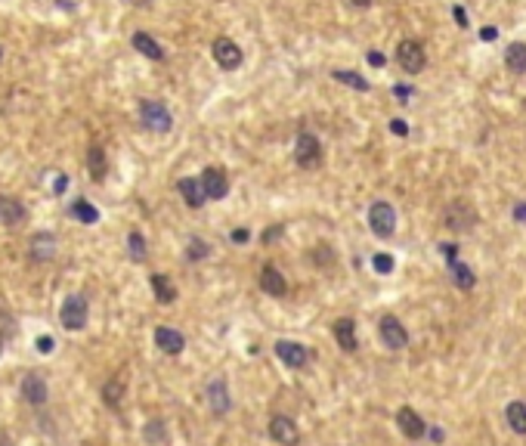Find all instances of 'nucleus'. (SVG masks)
Here are the masks:
<instances>
[{
    "instance_id": "obj_1",
    "label": "nucleus",
    "mask_w": 526,
    "mask_h": 446,
    "mask_svg": "<svg viewBox=\"0 0 526 446\" xmlns=\"http://www.w3.org/2000/svg\"><path fill=\"white\" fill-rule=\"evenodd\" d=\"M140 118H143V124H146L149 131H158V134H168L170 124H174L170 112L164 109V103H158V99H143L140 103Z\"/></svg>"
},
{
    "instance_id": "obj_2",
    "label": "nucleus",
    "mask_w": 526,
    "mask_h": 446,
    "mask_svg": "<svg viewBox=\"0 0 526 446\" xmlns=\"http://www.w3.org/2000/svg\"><path fill=\"white\" fill-rule=\"evenodd\" d=\"M59 319H62V326H66L68 332L84 329V322H87V298H84V294H68V298L62 301Z\"/></svg>"
},
{
    "instance_id": "obj_3",
    "label": "nucleus",
    "mask_w": 526,
    "mask_h": 446,
    "mask_svg": "<svg viewBox=\"0 0 526 446\" xmlns=\"http://www.w3.org/2000/svg\"><path fill=\"white\" fill-rule=\"evenodd\" d=\"M396 62H400L402 71H409V75H418V71L424 69V47L418 44L415 38L400 41V47H396Z\"/></svg>"
},
{
    "instance_id": "obj_4",
    "label": "nucleus",
    "mask_w": 526,
    "mask_h": 446,
    "mask_svg": "<svg viewBox=\"0 0 526 446\" xmlns=\"http://www.w3.org/2000/svg\"><path fill=\"white\" fill-rule=\"evenodd\" d=\"M294 161L300 168H319L322 161V143L316 140L313 134H300L298 143H294Z\"/></svg>"
},
{
    "instance_id": "obj_5",
    "label": "nucleus",
    "mask_w": 526,
    "mask_h": 446,
    "mask_svg": "<svg viewBox=\"0 0 526 446\" xmlns=\"http://www.w3.org/2000/svg\"><path fill=\"white\" fill-rule=\"evenodd\" d=\"M369 226L374 236H381V239H387V236L393 233L396 226V211L387 201H374V205L369 208Z\"/></svg>"
},
{
    "instance_id": "obj_6",
    "label": "nucleus",
    "mask_w": 526,
    "mask_h": 446,
    "mask_svg": "<svg viewBox=\"0 0 526 446\" xmlns=\"http://www.w3.org/2000/svg\"><path fill=\"white\" fill-rule=\"evenodd\" d=\"M211 53H214V59H217V66L226 69V71H233V69L242 66V50H239L235 41H229V38H217V41H214Z\"/></svg>"
},
{
    "instance_id": "obj_7",
    "label": "nucleus",
    "mask_w": 526,
    "mask_h": 446,
    "mask_svg": "<svg viewBox=\"0 0 526 446\" xmlns=\"http://www.w3.org/2000/svg\"><path fill=\"white\" fill-rule=\"evenodd\" d=\"M28 220V208L13 196H0V223L6 229H19Z\"/></svg>"
},
{
    "instance_id": "obj_8",
    "label": "nucleus",
    "mask_w": 526,
    "mask_h": 446,
    "mask_svg": "<svg viewBox=\"0 0 526 446\" xmlns=\"http://www.w3.org/2000/svg\"><path fill=\"white\" fill-rule=\"evenodd\" d=\"M474 223H477V211H474L467 201H455V205H449V211H446V226L449 229L465 233V229H471Z\"/></svg>"
},
{
    "instance_id": "obj_9",
    "label": "nucleus",
    "mask_w": 526,
    "mask_h": 446,
    "mask_svg": "<svg viewBox=\"0 0 526 446\" xmlns=\"http://www.w3.org/2000/svg\"><path fill=\"white\" fill-rule=\"evenodd\" d=\"M270 437L276 443H282V446H294L300 440V431H298V424L288 419V415H272L270 419Z\"/></svg>"
},
{
    "instance_id": "obj_10",
    "label": "nucleus",
    "mask_w": 526,
    "mask_h": 446,
    "mask_svg": "<svg viewBox=\"0 0 526 446\" xmlns=\"http://www.w3.org/2000/svg\"><path fill=\"white\" fill-rule=\"evenodd\" d=\"M381 341H384L390 350L406 347V344H409V332H406V326H402V322L396 319V316H384V319H381Z\"/></svg>"
},
{
    "instance_id": "obj_11",
    "label": "nucleus",
    "mask_w": 526,
    "mask_h": 446,
    "mask_svg": "<svg viewBox=\"0 0 526 446\" xmlns=\"http://www.w3.org/2000/svg\"><path fill=\"white\" fill-rule=\"evenodd\" d=\"M396 424H400V431L409 440H418V437H424V431H428V422H424L412 406H402L400 412H396Z\"/></svg>"
},
{
    "instance_id": "obj_12",
    "label": "nucleus",
    "mask_w": 526,
    "mask_h": 446,
    "mask_svg": "<svg viewBox=\"0 0 526 446\" xmlns=\"http://www.w3.org/2000/svg\"><path fill=\"white\" fill-rule=\"evenodd\" d=\"M201 189H205L207 199H223L229 189V180L220 168H205L201 171Z\"/></svg>"
},
{
    "instance_id": "obj_13",
    "label": "nucleus",
    "mask_w": 526,
    "mask_h": 446,
    "mask_svg": "<svg viewBox=\"0 0 526 446\" xmlns=\"http://www.w3.org/2000/svg\"><path fill=\"white\" fill-rule=\"evenodd\" d=\"M276 357L282 359V363L294 366V369H300V366L309 363V350L298 341H276Z\"/></svg>"
},
{
    "instance_id": "obj_14",
    "label": "nucleus",
    "mask_w": 526,
    "mask_h": 446,
    "mask_svg": "<svg viewBox=\"0 0 526 446\" xmlns=\"http://www.w3.org/2000/svg\"><path fill=\"white\" fill-rule=\"evenodd\" d=\"M155 344L164 350V354H180V350L186 347V338L180 335L177 329L161 326V329H155Z\"/></svg>"
},
{
    "instance_id": "obj_15",
    "label": "nucleus",
    "mask_w": 526,
    "mask_h": 446,
    "mask_svg": "<svg viewBox=\"0 0 526 446\" xmlns=\"http://www.w3.org/2000/svg\"><path fill=\"white\" fill-rule=\"evenodd\" d=\"M261 289L266 294H272V298H285L288 282H285V276L276 267H263V273H261Z\"/></svg>"
},
{
    "instance_id": "obj_16",
    "label": "nucleus",
    "mask_w": 526,
    "mask_h": 446,
    "mask_svg": "<svg viewBox=\"0 0 526 446\" xmlns=\"http://www.w3.org/2000/svg\"><path fill=\"white\" fill-rule=\"evenodd\" d=\"M31 257L34 261H50V257L56 254V236L53 233H38V236H31Z\"/></svg>"
},
{
    "instance_id": "obj_17",
    "label": "nucleus",
    "mask_w": 526,
    "mask_h": 446,
    "mask_svg": "<svg viewBox=\"0 0 526 446\" xmlns=\"http://www.w3.org/2000/svg\"><path fill=\"white\" fill-rule=\"evenodd\" d=\"M22 397L31 403V406H41L47 400V384L41 375H25L22 378Z\"/></svg>"
},
{
    "instance_id": "obj_18",
    "label": "nucleus",
    "mask_w": 526,
    "mask_h": 446,
    "mask_svg": "<svg viewBox=\"0 0 526 446\" xmlns=\"http://www.w3.org/2000/svg\"><path fill=\"white\" fill-rule=\"evenodd\" d=\"M177 189H180V196L186 199V205L189 208H201V201H205V189H201V180H192V177H183L177 183Z\"/></svg>"
},
{
    "instance_id": "obj_19",
    "label": "nucleus",
    "mask_w": 526,
    "mask_h": 446,
    "mask_svg": "<svg viewBox=\"0 0 526 446\" xmlns=\"http://www.w3.org/2000/svg\"><path fill=\"white\" fill-rule=\"evenodd\" d=\"M87 168H90V174L93 180H105V174H109V161H105V149L103 146H93L87 149Z\"/></svg>"
},
{
    "instance_id": "obj_20",
    "label": "nucleus",
    "mask_w": 526,
    "mask_h": 446,
    "mask_svg": "<svg viewBox=\"0 0 526 446\" xmlns=\"http://www.w3.org/2000/svg\"><path fill=\"white\" fill-rule=\"evenodd\" d=\"M335 338L344 350H356L359 341H356V322L353 319H337L335 322Z\"/></svg>"
},
{
    "instance_id": "obj_21",
    "label": "nucleus",
    "mask_w": 526,
    "mask_h": 446,
    "mask_svg": "<svg viewBox=\"0 0 526 446\" xmlns=\"http://www.w3.org/2000/svg\"><path fill=\"white\" fill-rule=\"evenodd\" d=\"M207 403H211V409L217 415L229 412V391L223 381H211V384H207Z\"/></svg>"
},
{
    "instance_id": "obj_22",
    "label": "nucleus",
    "mask_w": 526,
    "mask_h": 446,
    "mask_svg": "<svg viewBox=\"0 0 526 446\" xmlns=\"http://www.w3.org/2000/svg\"><path fill=\"white\" fill-rule=\"evenodd\" d=\"M504 66L511 75H523L526 71V44H511L504 50Z\"/></svg>"
},
{
    "instance_id": "obj_23",
    "label": "nucleus",
    "mask_w": 526,
    "mask_h": 446,
    "mask_svg": "<svg viewBox=\"0 0 526 446\" xmlns=\"http://www.w3.org/2000/svg\"><path fill=\"white\" fill-rule=\"evenodd\" d=\"M152 292H155V298L161 301V304H174L177 301V285L170 282L164 273H155L152 276Z\"/></svg>"
},
{
    "instance_id": "obj_24",
    "label": "nucleus",
    "mask_w": 526,
    "mask_h": 446,
    "mask_svg": "<svg viewBox=\"0 0 526 446\" xmlns=\"http://www.w3.org/2000/svg\"><path fill=\"white\" fill-rule=\"evenodd\" d=\"M133 47L140 50L143 56H149V59H155V62H158V59H164V50L158 47V41H155V38H149L146 31H136V34H133Z\"/></svg>"
},
{
    "instance_id": "obj_25",
    "label": "nucleus",
    "mask_w": 526,
    "mask_h": 446,
    "mask_svg": "<svg viewBox=\"0 0 526 446\" xmlns=\"http://www.w3.org/2000/svg\"><path fill=\"white\" fill-rule=\"evenodd\" d=\"M449 276H452V282L458 285V289H474V282H477V276H474V270L467 267V264H449Z\"/></svg>"
},
{
    "instance_id": "obj_26",
    "label": "nucleus",
    "mask_w": 526,
    "mask_h": 446,
    "mask_svg": "<svg viewBox=\"0 0 526 446\" xmlns=\"http://www.w3.org/2000/svg\"><path fill=\"white\" fill-rule=\"evenodd\" d=\"M335 81H341V84H347V87H353V90H359V93H369L372 90V84L365 81L359 71H347V69H337L335 71Z\"/></svg>"
},
{
    "instance_id": "obj_27",
    "label": "nucleus",
    "mask_w": 526,
    "mask_h": 446,
    "mask_svg": "<svg viewBox=\"0 0 526 446\" xmlns=\"http://www.w3.org/2000/svg\"><path fill=\"white\" fill-rule=\"evenodd\" d=\"M68 214H71V217H75V220L87 223V226H90V223H96V220H99V211L90 205V201H84V199H78L75 205L68 208Z\"/></svg>"
},
{
    "instance_id": "obj_28",
    "label": "nucleus",
    "mask_w": 526,
    "mask_h": 446,
    "mask_svg": "<svg viewBox=\"0 0 526 446\" xmlns=\"http://www.w3.org/2000/svg\"><path fill=\"white\" fill-rule=\"evenodd\" d=\"M508 424H511V431H514V434H526V406H523L520 400L508 406Z\"/></svg>"
},
{
    "instance_id": "obj_29",
    "label": "nucleus",
    "mask_w": 526,
    "mask_h": 446,
    "mask_svg": "<svg viewBox=\"0 0 526 446\" xmlns=\"http://www.w3.org/2000/svg\"><path fill=\"white\" fill-rule=\"evenodd\" d=\"M127 248H131V257H133V261H143V257H146V239H143L136 229H133L131 236H127Z\"/></svg>"
},
{
    "instance_id": "obj_30",
    "label": "nucleus",
    "mask_w": 526,
    "mask_h": 446,
    "mask_svg": "<svg viewBox=\"0 0 526 446\" xmlns=\"http://www.w3.org/2000/svg\"><path fill=\"white\" fill-rule=\"evenodd\" d=\"M103 397L109 406H118L121 397H124V384H121V381H109V384L103 387Z\"/></svg>"
},
{
    "instance_id": "obj_31",
    "label": "nucleus",
    "mask_w": 526,
    "mask_h": 446,
    "mask_svg": "<svg viewBox=\"0 0 526 446\" xmlns=\"http://www.w3.org/2000/svg\"><path fill=\"white\" fill-rule=\"evenodd\" d=\"M186 257H189V261H201V257H207V242L192 239L189 242V251H186Z\"/></svg>"
},
{
    "instance_id": "obj_32",
    "label": "nucleus",
    "mask_w": 526,
    "mask_h": 446,
    "mask_svg": "<svg viewBox=\"0 0 526 446\" xmlns=\"http://www.w3.org/2000/svg\"><path fill=\"white\" fill-rule=\"evenodd\" d=\"M372 267L378 273H393V257L390 254H374L372 257Z\"/></svg>"
},
{
    "instance_id": "obj_33",
    "label": "nucleus",
    "mask_w": 526,
    "mask_h": 446,
    "mask_svg": "<svg viewBox=\"0 0 526 446\" xmlns=\"http://www.w3.org/2000/svg\"><path fill=\"white\" fill-rule=\"evenodd\" d=\"M439 251H443V257H446L449 264L458 261V245H449V242H446V245H439Z\"/></svg>"
},
{
    "instance_id": "obj_34",
    "label": "nucleus",
    "mask_w": 526,
    "mask_h": 446,
    "mask_svg": "<svg viewBox=\"0 0 526 446\" xmlns=\"http://www.w3.org/2000/svg\"><path fill=\"white\" fill-rule=\"evenodd\" d=\"M34 347H38L41 354H53V338H50V335L38 338V341H34Z\"/></svg>"
},
{
    "instance_id": "obj_35",
    "label": "nucleus",
    "mask_w": 526,
    "mask_h": 446,
    "mask_svg": "<svg viewBox=\"0 0 526 446\" xmlns=\"http://www.w3.org/2000/svg\"><path fill=\"white\" fill-rule=\"evenodd\" d=\"M390 131H393L396 136H406V134H409V124H406V121H400V118H393V121H390Z\"/></svg>"
},
{
    "instance_id": "obj_36",
    "label": "nucleus",
    "mask_w": 526,
    "mask_h": 446,
    "mask_svg": "<svg viewBox=\"0 0 526 446\" xmlns=\"http://www.w3.org/2000/svg\"><path fill=\"white\" fill-rule=\"evenodd\" d=\"M393 96H400L402 103H406V96H412V90H409L406 84H396V87H393Z\"/></svg>"
},
{
    "instance_id": "obj_37",
    "label": "nucleus",
    "mask_w": 526,
    "mask_h": 446,
    "mask_svg": "<svg viewBox=\"0 0 526 446\" xmlns=\"http://www.w3.org/2000/svg\"><path fill=\"white\" fill-rule=\"evenodd\" d=\"M13 332V326H10V316L6 313H0V335H10Z\"/></svg>"
},
{
    "instance_id": "obj_38",
    "label": "nucleus",
    "mask_w": 526,
    "mask_h": 446,
    "mask_svg": "<svg viewBox=\"0 0 526 446\" xmlns=\"http://www.w3.org/2000/svg\"><path fill=\"white\" fill-rule=\"evenodd\" d=\"M480 38H483V41H495V38H499V31H495V28H483Z\"/></svg>"
},
{
    "instance_id": "obj_39",
    "label": "nucleus",
    "mask_w": 526,
    "mask_h": 446,
    "mask_svg": "<svg viewBox=\"0 0 526 446\" xmlns=\"http://www.w3.org/2000/svg\"><path fill=\"white\" fill-rule=\"evenodd\" d=\"M248 229H235V233H233V242H248Z\"/></svg>"
},
{
    "instance_id": "obj_40",
    "label": "nucleus",
    "mask_w": 526,
    "mask_h": 446,
    "mask_svg": "<svg viewBox=\"0 0 526 446\" xmlns=\"http://www.w3.org/2000/svg\"><path fill=\"white\" fill-rule=\"evenodd\" d=\"M452 13H455V22H458L461 28H465V25H467V19H465V10H461V6H455V10H452Z\"/></svg>"
},
{
    "instance_id": "obj_41",
    "label": "nucleus",
    "mask_w": 526,
    "mask_h": 446,
    "mask_svg": "<svg viewBox=\"0 0 526 446\" xmlns=\"http://www.w3.org/2000/svg\"><path fill=\"white\" fill-rule=\"evenodd\" d=\"M279 233H282V229H279V226L266 229V233H263V242H272V239H276V236H279Z\"/></svg>"
},
{
    "instance_id": "obj_42",
    "label": "nucleus",
    "mask_w": 526,
    "mask_h": 446,
    "mask_svg": "<svg viewBox=\"0 0 526 446\" xmlns=\"http://www.w3.org/2000/svg\"><path fill=\"white\" fill-rule=\"evenodd\" d=\"M66 186H68V177H56V186H53L56 192H66Z\"/></svg>"
},
{
    "instance_id": "obj_43",
    "label": "nucleus",
    "mask_w": 526,
    "mask_h": 446,
    "mask_svg": "<svg viewBox=\"0 0 526 446\" xmlns=\"http://www.w3.org/2000/svg\"><path fill=\"white\" fill-rule=\"evenodd\" d=\"M369 62H372V66H384V56L374 53V50H372V53H369Z\"/></svg>"
},
{
    "instance_id": "obj_44",
    "label": "nucleus",
    "mask_w": 526,
    "mask_h": 446,
    "mask_svg": "<svg viewBox=\"0 0 526 446\" xmlns=\"http://www.w3.org/2000/svg\"><path fill=\"white\" fill-rule=\"evenodd\" d=\"M514 217H517V220H526V205H517V208H514Z\"/></svg>"
},
{
    "instance_id": "obj_45",
    "label": "nucleus",
    "mask_w": 526,
    "mask_h": 446,
    "mask_svg": "<svg viewBox=\"0 0 526 446\" xmlns=\"http://www.w3.org/2000/svg\"><path fill=\"white\" fill-rule=\"evenodd\" d=\"M353 3H356V6H369L372 0H353Z\"/></svg>"
},
{
    "instance_id": "obj_46",
    "label": "nucleus",
    "mask_w": 526,
    "mask_h": 446,
    "mask_svg": "<svg viewBox=\"0 0 526 446\" xmlns=\"http://www.w3.org/2000/svg\"><path fill=\"white\" fill-rule=\"evenodd\" d=\"M0 59H3V53H0Z\"/></svg>"
},
{
    "instance_id": "obj_47",
    "label": "nucleus",
    "mask_w": 526,
    "mask_h": 446,
    "mask_svg": "<svg viewBox=\"0 0 526 446\" xmlns=\"http://www.w3.org/2000/svg\"><path fill=\"white\" fill-rule=\"evenodd\" d=\"M0 354H3V347H0Z\"/></svg>"
}]
</instances>
